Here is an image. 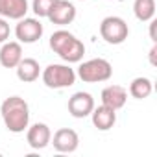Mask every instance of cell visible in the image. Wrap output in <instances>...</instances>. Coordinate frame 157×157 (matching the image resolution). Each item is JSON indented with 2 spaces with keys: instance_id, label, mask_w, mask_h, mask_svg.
Instances as JSON below:
<instances>
[{
  "instance_id": "cell-8",
  "label": "cell",
  "mask_w": 157,
  "mask_h": 157,
  "mask_svg": "<svg viewBox=\"0 0 157 157\" xmlns=\"http://www.w3.org/2000/svg\"><path fill=\"white\" fill-rule=\"evenodd\" d=\"M50 142L59 153H72L80 146V137L70 128H61L54 133V139H50Z\"/></svg>"
},
{
  "instance_id": "cell-12",
  "label": "cell",
  "mask_w": 157,
  "mask_h": 157,
  "mask_svg": "<svg viewBox=\"0 0 157 157\" xmlns=\"http://www.w3.org/2000/svg\"><path fill=\"white\" fill-rule=\"evenodd\" d=\"M102 104L118 111L126 105L128 102V91L122 87V85H107L104 91H102Z\"/></svg>"
},
{
  "instance_id": "cell-1",
  "label": "cell",
  "mask_w": 157,
  "mask_h": 157,
  "mask_svg": "<svg viewBox=\"0 0 157 157\" xmlns=\"http://www.w3.org/2000/svg\"><path fill=\"white\" fill-rule=\"evenodd\" d=\"M2 120L11 133H22L30 126V105L21 96H10L0 105Z\"/></svg>"
},
{
  "instance_id": "cell-18",
  "label": "cell",
  "mask_w": 157,
  "mask_h": 157,
  "mask_svg": "<svg viewBox=\"0 0 157 157\" xmlns=\"http://www.w3.org/2000/svg\"><path fill=\"white\" fill-rule=\"evenodd\" d=\"M56 2H57V0H33V2H32V11L35 13L37 19H41V17H48L52 6H54Z\"/></svg>"
},
{
  "instance_id": "cell-21",
  "label": "cell",
  "mask_w": 157,
  "mask_h": 157,
  "mask_svg": "<svg viewBox=\"0 0 157 157\" xmlns=\"http://www.w3.org/2000/svg\"><path fill=\"white\" fill-rule=\"evenodd\" d=\"M155 52H157V46H155V43H153V46H151V50H150V61H151V65L157 63V61H155Z\"/></svg>"
},
{
  "instance_id": "cell-2",
  "label": "cell",
  "mask_w": 157,
  "mask_h": 157,
  "mask_svg": "<svg viewBox=\"0 0 157 157\" xmlns=\"http://www.w3.org/2000/svg\"><path fill=\"white\" fill-rule=\"evenodd\" d=\"M50 48L67 63H80L85 54V44L68 30H57L50 35Z\"/></svg>"
},
{
  "instance_id": "cell-5",
  "label": "cell",
  "mask_w": 157,
  "mask_h": 157,
  "mask_svg": "<svg viewBox=\"0 0 157 157\" xmlns=\"http://www.w3.org/2000/svg\"><path fill=\"white\" fill-rule=\"evenodd\" d=\"M100 35L107 44H122L129 35L128 22L122 17H117V15L105 17L100 22Z\"/></svg>"
},
{
  "instance_id": "cell-17",
  "label": "cell",
  "mask_w": 157,
  "mask_h": 157,
  "mask_svg": "<svg viewBox=\"0 0 157 157\" xmlns=\"http://www.w3.org/2000/svg\"><path fill=\"white\" fill-rule=\"evenodd\" d=\"M133 13L137 21L150 22L155 17V0H135L133 2Z\"/></svg>"
},
{
  "instance_id": "cell-16",
  "label": "cell",
  "mask_w": 157,
  "mask_h": 157,
  "mask_svg": "<svg viewBox=\"0 0 157 157\" xmlns=\"http://www.w3.org/2000/svg\"><path fill=\"white\" fill-rule=\"evenodd\" d=\"M151 91H153V83H151L150 78L139 76V78H135V80L129 83V94H131L133 98H137V100L148 98V96L151 94Z\"/></svg>"
},
{
  "instance_id": "cell-20",
  "label": "cell",
  "mask_w": 157,
  "mask_h": 157,
  "mask_svg": "<svg viewBox=\"0 0 157 157\" xmlns=\"http://www.w3.org/2000/svg\"><path fill=\"white\" fill-rule=\"evenodd\" d=\"M150 22H151V24H150V37H151L153 43H157V37H155V24H157V22H155L153 19H151Z\"/></svg>"
},
{
  "instance_id": "cell-15",
  "label": "cell",
  "mask_w": 157,
  "mask_h": 157,
  "mask_svg": "<svg viewBox=\"0 0 157 157\" xmlns=\"http://www.w3.org/2000/svg\"><path fill=\"white\" fill-rule=\"evenodd\" d=\"M15 68H17V78L21 82H24V83L35 82L39 78V74H41V67H39V63L33 57H22L21 63Z\"/></svg>"
},
{
  "instance_id": "cell-10",
  "label": "cell",
  "mask_w": 157,
  "mask_h": 157,
  "mask_svg": "<svg viewBox=\"0 0 157 157\" xmlns=\"http://www.w3.org/2000/svg\"><path fill=\"white\" fill-rule=\"evenodd\" d=\"M50 139H52V131L46 124L43 122H35L32 126H28V131H26V140L30 144V148L33 150H43L50 144Z\"/></svg>"
},
{
  "instance_id": "cell-13",
  "label": "cell",
  "mask_w": 157,
  "mask_h": 157,
  "mask_svg": "<svg viewBox=\"0 0 157 157\" xmlns=\"http://www.w3.org/2000/svg\"><path fill=\"white\" fill-rule=\"evenodd\" d=\"M89 117L93 118V126L96 129H100V131H109L117 122V111L104 105V104L98 105V107L94 105V109H93V113Z\"/></svg>"
},
{
  "instance_id": "cell-4",
  "label": "cell",
  "mask_w": 157,
  "mask_h": 157,
  "mask_svg": "<svg viewBox=\"0 0 157 157\" xmlns=\"http://www.w3.org/2000/svg\"><path fill=\"white\" fill-rule=\"evenodd\" d=\"M43 83L48 89H67L72 87L76 83V70L70 68L68 65H61V63H50L43 72Z\"/></svg>"
},
{
  "instance_id": "cell-22",
  "label": "cell",
  "mask_w": 157,
  "mask_h": 157,
  "mask_svg": "<svg viewBox=\"0 0 157 157\" xmlns=\"http://www.w3.org/2000/svg\"><path fill=\"white\" fill-rule=\"evenodd\" d=\"M80 2H85V0H80Z\"/></svg>"
},
{
  "instance_id": "cell-11",
  "label": "cell",
  "mask_w": 157,
  "mask_h": 157,
  "mask_svg": "<svg viewBox=\"0 0 157 157\" xmlns=\"http://www.w3.org/2000/svg\"><path fill=\"white\" fill-rule=\"evenodd\" d=\"M22 59V46L19 41H6L0 48V65L4 68H15Z\"/></svg>"
},
{
  "instance_id": "cell-7",
  "label": "cell",
  "mask_w": 157,
  "mask_h": 157,
  "mask_svg": "<svg viewBox=\"0 0 157 157\" xmlns=\"http://www.w3.org/2000/svg\"><path fill=\"white\" fill-rule=\"evenodd\" d=\"M68 113L74 117V118H85L93 113L94 109V98L91 93H74L70 98H68Z\"/></svg>"
},
{
  "instance_id": "cell-14",
  "label": "cell",
  "mask_w": 157,
  "mask_h": 157,
  "mask_svg": "<svg viewBox=\"0 0 157 157\" xmlns=\"http://www.w3.org/2000/svg\"><path fill=\"white\" fill-rule=\"evenodd\" d=\"M28 0H0V17L19 21L28 13Z\"/></svg>"
},
{
  "instance_id": "cell-9",
  "label": "cell",
  "mask_w": 157,
  "mask_h": 157,
  "mask_svg": "<svg viewBox=\"0 0 157 157\" xmlns=\"http://www.w3.org/2000/svg\"><path fill=\"white\" fill-rule=\"evenodd\" d=\"M46 19L50 22H54V24L67 26L76 19V8H74L72 2H68V0H57V2L52 6Z\"/></svg>"
},
{
  "instance_id": "cell-19",
  "label": "cell",
  "mask_w": 157,
  "mask_h": 157,
  "mask_svg": "<svg viewBox=\"0 0 157 157\" xmlns=\"http://www.w3.org/2000/svg\"><path fill=\"white\" fill-rule=\"evenodd\" d=\"M10 33H11V30H10L8 19L0 17V44H2V43H6V41L10 39Z\"/></svg>"
},
{
  "instance_id": "cell-3",
  "label": "cell",
  "mask_w": 157,
  "mask_h": 157,
  "mask_svg": "<svg viewBox=\"0 0 157 157\" xmlns=\"http://www.w3.org/2000/svg\"><path fill=\"white\" fill-rule=\"evenodd\" d=\"M76 76L80 78L85 83H102L111 80L113 76V67L107 59L104 57H94L89 61H83L80 67H78Z\"/></svg>"
},
{
  "instance_id": "cell-6",
  "label": "cell",
  "mask_w": 157,
  "mask_h": 157,
  "mask_svg": "<svg viewBox=\"0 0 157 157\" xmlns=\"http://www.w3.org/2000/svg\"><path fill=\"white\" fill-rule=\"evenodd\" d=\"M43 32L44 28L37 17H22L19 19V24L15 26V35L19 43H24V44L37 43L43 37Z\"/></svg>"
}]
</instances>
